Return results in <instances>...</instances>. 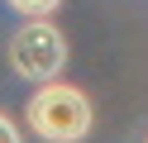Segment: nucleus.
<instances>
[{"label":"nucleus","mask_w":148,"mask_h":143,"mask_svg":"<svg viewBox=\"0 0 148 143\" xmlns=\"http://www.w3.org/2000/svg\"><path fill=\"white\" fill-rule=\"evenodd\" d=\"M24 124L43 143H81L91 133V124H96V110H91L86 91H77L67 81H48V86H38L29 95Z\"/></svg>","instance_id":"f257e3e1"},{"label":"nucleus","mask_w":148,"mask_h":143,"mask_svg":"<svg viewBox=\"0 0 148 143\" xmlns=\"http://www.w3.org/2000/svg\"><path fill=\"white\" fill-rule=\"evenodd\" d=\"M10 67L24 76V81H58V72L67 67V38L53 19H29L19 34L10 38Z\"/></svg>","instance_id":"f03ea898"},{"label":"nucleus","mask_w":148,"mask_h":143,"mask_svg":"<svg viewBox=\"0 0 148 143\" xmlns=\"http://www.w3.org/2000/svg\"><path fill=\"white\" fill-rule=\"evenodd\" d=\"M14 10H19V14H29V19H48L53 10L62 5V0H10Z\"/></svg>","instance_id":"7ed1b4c3"},{"label":"nucleus","mask_w":148,"mask_h":143,"mask_svg":"<svg viewBox=\"0 0 148 143\" xmlns=\"http://www.w3.org/2000/svg\"><path fill=\"white\" fill-rule=\"evenodd\" d=\"M0 143H24V133H19V124H14L10 114H0Z\"/></svg>","instance_id":"20e7f679"},{"label":"nucleus","mask_w":148,"mask_h":143,"mask_svg":"<svg viewBox=\"0 0 148 143\" xmlns=\"http://www.w3.org/2000/svg\"><path fill=\"white\" fill-rule=\"evenodd\" d=\"M143 143H148V138H143Z\"/></svg>","instance_id":"39448f33"}]
</instances>
